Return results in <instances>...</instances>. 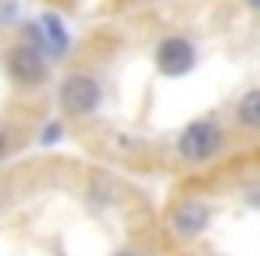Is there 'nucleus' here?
I'll return each instance as SVG.
<instances>
[{
    "mask_svg": "<svg viewBox=\"0 0 260 256\" xmlns=\"http://www.w3.org/2000/svg\"><path fill=\"white\" fill-rule=\"evenodd\" d=\"M4 68H8V75H11V82H18V86H40L43 79H47V71H50V57L40 50V47H32V43H15L8 54H4Z\"/></svg>",
    "mask_w": 260,
    "mask_h": 256,
    "instance_id": "3",
    "label": "nucleus"
},
{
    "mask_svg": "<svg viewBox=\"0 0 260 256\" xmlns=\"http://www.w3.org/2000/svg\"><path fill=\"white\" fill-rule=\"evenodd\" d=\"M8 153H11V135L0 132V157H8Z\"/></svg>",
    "mask_w": 260,
    "mask_h": 256,
    "instance_id": "9",
    "label": "nucleus"
},
{
    "mask_svg": "<svg viewBox=\"0 0 260 256\" xmlns=\"http://www.w3.org/2000/svg\"><path fill=\"white\" fill-rule=\"evenodd\" d=\"M210 221H214V210L203 199H182L168 213V231L175 242H192L210 228Z\"/></svg>",
    "mask_w": 260,
    "mask_h": 256,
    "instance_id": "4",
    "label": "nucleus"
},
{
    "mask_svg": "<svg viewBox=\"0 0 260 256\" xmlns=\"http://www.w3.org/2000/svg\"><path fill=\"white\" fill-rule=\"evenodd\" d=\"M40 32H43V40H47L50 61H54V54H64V50H68V29H64V22H61L57 15H43Z\"/></svg>",
    "mask_w": 260,
    "mask_h": 256,
    "instance_id": "6",
    "label": "nucleus"
},
{
    "mask_svg": "<svg viewBox=\"0 0 260 256\" xmlns=\"http://www.w3.org/2000/svg\"><path fill=\"white\" fill-rule=\"evenodd\" d=\"M235 121H239V128H246V132H260V89H249V93L239 100Z\"/></svg>",
    "mask_w": 260,
    "mask_h": 256,
    "instance_id": "7",
    "label": "nucleus"
},
{
    "mask_svg": "<svg viewBox=\"0 0 260 256\" xmlns=\"http://www.w3.org/2000/svg\"><path fill=\"white\" fill-rule=\"evenodd\" d=\"M249 4H253V8H256V11H260V0H249Z\"/></svg>",
    "mask_w": 260,
    "mask_h": 256,
    "instance_id": "12",
    "label": "nucleus"
},
{
    "mask_svg": "<svg viewBox=\"0 0 260 256\" xmlns=\"http://www.w3.org/2000/svg\"><path fill=\"white\" fill-rule=\"evenodd\" d=\"M203 256H221V252H203Z\"/></svg>",
    "mask_w": 260,
    "mask_h": 256,
    "instance_id": "13",
    "label": "nucleus"
},
{
    "mask_svg": "<svg viewBox=\"0 0 260 256\" xmlns=\"http://www.w3.org/2000/svg\"><path fill=\"white\" fill-rule=\"evenodd\" d=\"M153 64H157V71L168 75V79L189 75L192 64H196V47H192V40H185V36H168V40H160L157 50H153Z\"/></svg>",
    "mask_w": 260,
    "mask_h": 256,
    "instance_id": "5",
    "label": "nucleus"
},
{
    "mask_svg": "<svg viewBox=\"0 0 260 256\" xmlns=\"http://www.w3.org/2000/svg\"><path fill=\"white\" fill-rule=\"evenodd\" d=\"M104 103V86L93 75H64V82L57 86V107L64 118H93Z\"/></svg>",
    "mask_w": 260,
    "mask_h": 256,
    "instance_id": "2",
    "label": "nucleus"
},
{
    "mask_svg": "<svg viewBox=\"0 0 260 256\" xmlns=\"http://www.w3.org/2000/svg\"><path fill=\"white\" fill-rule=\"evenodd\" d=\"M57 139H61V121H50V125L43 128L40 142H43V146H57Z\"/></svg>",
    "mask_w": 260,
    "mask_h": 256,
    "instance_id": "8",
    "label": "nucleus"
},
{
    "mask_svg": "<svg viewBox=\"0 0 260 256\" xmlns=\"http://www.w3.org/2000/svg\"><path fill=\"white\" fill-rule=\"evenodd\" d=\"M175 150H178V157L185 164H207L224 150V128L214 118H196L178 132Z\"/></svg>",
    "mask_w": 260,
    "mask_h": 256,
    "instance_id": "1",
    "label": "nucleus"
},
{
    "mask_svg": "<svg viewBox=\"0 0 260 256\" xmlns=\"http://www.w3.org/2000/svg\"><path fill=\"white\" fill-rule=\"evenodd\" d=\"M246 203H249V206H256V210H260V189H249V192H246Z\"/></svg>",
    "mask_w": 260,
    "mask_h": 256,
    "instance_id": "10",
    "label": "nucleus"
},
{
    "mask_svg": "<svg viewBox=\"0 0 260 256\" xmlns=\"http://www.w3.org/2000/svg\"><path fill=\"white\" fill-rule=\"evenodd\" d=\"M114 256H139V252H136V249H118Z\"/></svg>",
    "mask_w": 260,
    "mask_h": 256,
    "instance_id": "11",
    "label": "nucleus"
}]
</instances>
